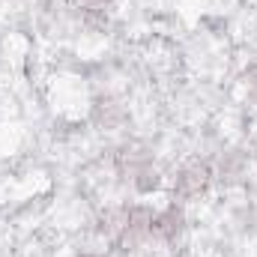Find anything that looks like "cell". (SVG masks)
<instances>
[{"label": "cell", "mask_w": 257, "mask_h": 257, "mask_svg": "<svg viewBox=\"0 0 257 257\" xmlns=\"http://www.w3.org/2000/svg\"><path fill=\"white\" fill-rule=\"evenodd\" d=\"M209 183H212V168L206 162H192V165L180 168V174L174 180V200H192L206 192Z\"/></svg>", "instance_id": "cell-1"}, {"label": "cell", "mask_w": 257, "mask_h": 257, "mask_svg": "<svg viewBox=\"0 0 257 257\" xmlns=\"http://www.w3.org/2000/svg\"><path fill=\"white\" fill-rule=\"evenodd\" d=\"M183 227H186V212L177 203L165 206L162 212H153V218H150V236L162 239V242H174L183 233Z\"/></svg>", "instance_id": "cell-2"}, {"label": "cell", "mask_w": 257, "mask_h": 257, "mask_svg": "<svg viewBox=\"0 0 257 257\" xmlns=\"http://www.w3.org/2000/svg\"><path fill=\"white\" fill-rule=\"evenodd\" d=\"M114 162H117V171H120V174L135 177L138 171H144L147 165H153V156H150L147 147H141V144H123V147L117 150Z\"/></svg>", "instance_id": "cell-3"}, {"label": "cell", "mask_w": 257, "mask_h": 257, "mask_svg": "<svg viewBox=\"0 0 257 257\" xmlns=\"http://www.w3.org/2000/svg\"><path fill=\"white\" fill-rule=\"evenodd\" d=\"M111 3H114V0H75V6L81 9L84 21L93 24V27H105V24H108Z\"/></svg>", "instance_id": "cell-4"}, {"label": "cell", "mask_w": 257, "mask_h": 257, "mask_svg": "<svg viewBox=\"0 0 257 257\" xmlns=\"http://www.w3.org/2000/svg\"><path fill=\"white\" fill-rule=\"evenodd\" d=\"M93 120H96L99 126L111 128L123 120V108H120L114 99H96V105H93Z\"/></svg>", "instance_id": "cell-5"}, {"label": "cell", "mask_w": 257, "mask_h": 257, "mask_svg": "<svg viewBox=\"0 0 257 257\" xmlns=\"http://www.w3.org/2000/svg\"><path fill=\"white\" fill-rule=\"evenodd\" d=\"M132 183H135V189L141 194H150V192H156V189H162V174H159L153 165H147L144 171H138V174L132 177Z\"/></svg>", "instance_id": "cell-6"}, {"label": "cell", "mask_w": 257, "mask_h": 257, "mask_svg": "<svg viewBox=\"0 0 257 257\" xmlns=\"http://www.w3.org/2000/svg\"><path fill=\"white\" fill-rule=\"evenodd\" d=\"M245 87L251 90V96H257V63L245 69Z\"/></svg>", "instance_id": "cell-7"}, {"label": "cell", "mask_w": 257, "mask_h": 257, "mask_svg": "<svg viewBox=\"0 0 257 257\" xmlns=\"http://www.w3.org/2000/svg\"><path fill=\"white\" fill-rule=\"evenodd\" d=\"M78 257H102V254H90V251H84V254H78Z\"/></svg>", "instance_id": "cell-8"}]
</instances>
